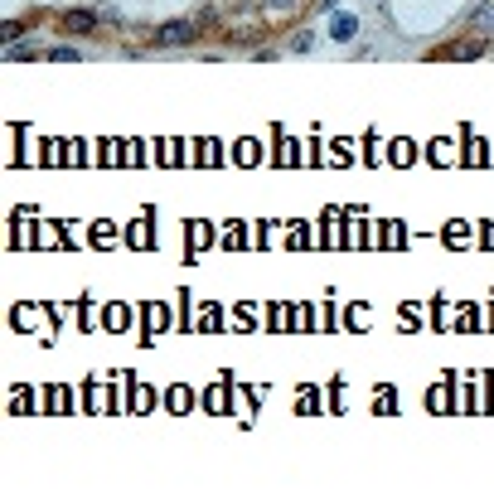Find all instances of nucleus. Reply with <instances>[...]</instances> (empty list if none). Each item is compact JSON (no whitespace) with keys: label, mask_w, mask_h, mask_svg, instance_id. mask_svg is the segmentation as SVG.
Returning <instances> with one entry per match:
<instances>
[{"label":"nucleus","mask_w":494,"mask_h":494,"mask_svg":"<svg viewBox=\"0 0 494 494\" xmlns=\"http://www.w3.org/2000/svg\"><path fill=\"white\" fill-rule=\"evenodd\" d=\"M199 29H203V24H190V20H170V24H160V29H155V44H160V49H180V44H194V39H199Z\"/></svg>","instance_id":"nucleus-1"},{"label":"nucleus","mask_w":494,"mask_h":494,"mask_svg":"<svg viewBox=\"0 0 494 494\" xmlns=\"http://www.w3.org/2000/svg\"><path fill=\"white\" fill-rule=\"evenodd\" d=\"M98 20H102V10H63L59 29H63V34H93Z\"/></svg>","instance_id":"nucleus-2"},{"label":"nucleus","mask_w":494,"mask_h":494,"mask_svg":"<svg viewBox=\"0 0 494 494\" xmlns=\"http://www.w3.org/2000/svg\"><path fill=\"white\" fill-rule=\"evenodd\" d=\"M480 54H485L480 39H470V44H451V49H446V59H461V63H465V59H480Z\"/></svg>","instance_id":"nucleus-3"},{"label":"nucleus","mask_w":494,"mask_h":494,"mask_svg":"<svg viewBox=\"0 0 494 494\" xmlns=\"http://www.w3.org/2000/svg\"><path fill=\"white\" fill-rule=\"evenodd\" d=\"M470 24H475V34H494V0H490V5H480V10L470 15Z\"/></svg>","instance_id":"nucleus-4"},{"label":"nucleus","mask_w":494,"mask_h":494,"mask_svg":"<svg viewBox=\"0 0 494 494\" xmlns=\"http://www.w3.org/2000/svg\"><path fill=\"white\" fill-rule=\"evenodd\" d=\"M354 24H359L354 15H334V24H330V34H334V39H349V34H354Z\"/></svg>","instance_id":"nucleus-5"},{"label":"nucleus","mask_w":494,"mask_h":494,"mask_svg":"<svg viewBox=\"0 0 494 494\" xmlns=\"http://www.w3.org/2000/svg\"><path fill=\"white\" fill-rule=\"evenodd\" d=\"M49 59H54V63H73L78 54H73V49H49Z\"/></svg>","instance_id":"nucleus-6"}]
</instances>
